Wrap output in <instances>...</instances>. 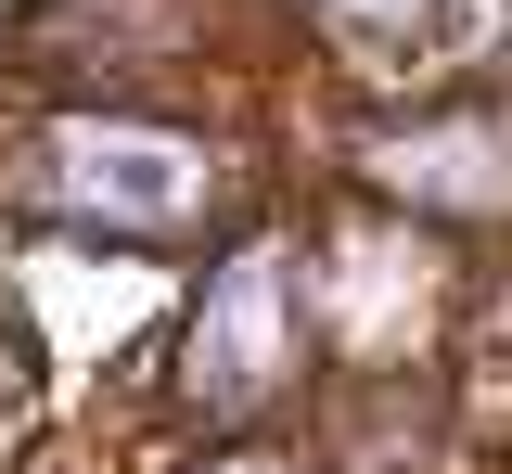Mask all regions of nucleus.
Wrapping results in <instances>:
<instances>
[{
	"instance_id": "1",
	"label": "nucleus",
	"mask_w": 512,
	"mask_h": 474,
	"mask_svg": "<svg viewBox=\"0 0 512 474\" xmlns=\"http://www.w3.org/2000/svg\"><path fill=\"white\" fill-rule=\"evenodd\" d=\"M64 193L103 205V218H180L205 193V167L167 129H64Z\"/></svg>"
},
{
	"instance_id": "2",
	"label": "nucleus",
	"mask_w": 512,
	"mask_h": 474,
	"mask_svg": "<svg viewBox=\"0 0 512 474\" xmlns=\"http://www.w3.org/2000/svg\"><path fill=\"white\" fill-rule=\"evenodd\" d=\"M192 372H205V398L244 410L269 372H282V270L244 257V270L218 282V308H205V346H192Z\"/></svg>"
}]
</instances>
